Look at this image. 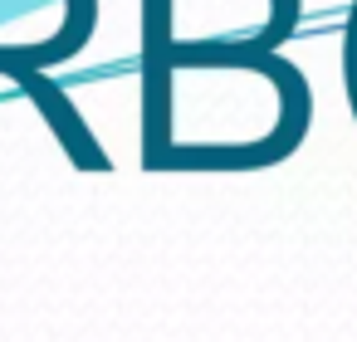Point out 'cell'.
<instances>
[{
	"label": "cell",
	"instance_id": "obj_1",
	"mask_svg": "<svg viewBox=\"0 0 357 342\" xmlns=\"http://www.w3.org/2000/svg\"><path fill=\"white\" fill-rule=\"evenodd\" d=\"M0 74L6 79H15L20 84V93L45 113V123L54 127V137H59V147L74 157V166H84V171H108V157H103V147L93 142V132H89V123H84V113L40 74V69H30V64H20L6 45H0Z\"/></svg>",
	"mask_w": 357,
	"mask_h": 342
},
{
	"label": "cell",
	"instance_id": "obj_2",
	"mask_svg": "<svg viewBox=\"0 0 357 342\" xmlns=\"http://www.w3.org/2000/svg\"><path fill=\"white\" fill-rule=\"evenodd\" d=\"M298 25V0H274V20L264 25V30H255L250 40H240L245 49H259V54H274L284 40H289V30Z\"/></svg>",
	"mask_w": 357,
	"mask_h": 342
},
{
	"label": "cell",
	"instance_id": "obj_3",
	"mask_svg": "<svg viewBox=\"0 0 357 342\" xmlns=\"http://www.w3.org/2000/svg\"><path fill=\"white\" fill-rule=\"evenodd\" d=\"M342 79H347V103L357 118V0L347 10V30H342Z\"/></svg>",
	"mask_w": 357,
	"mask_h": 342
}]
</instances>
